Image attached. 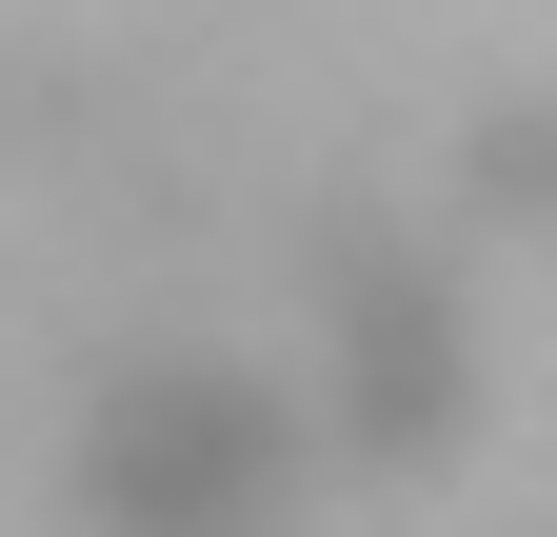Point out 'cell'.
I'll use <instances>...</instances> for the list:
<instances>
[{"instance_id":"obj_1","label":"cell","mask_w":557,"mask_h":537,"mask_svg":"<svg viewBox=\"0 0 557 537\" xmlns=\"http://www.w3.org/2000/svg\"><path fill=\"white\" fill-rule=\"evenodd\" d=\"M319 419L278 359H220V339H120L60 419V498L81 537H299L319 517Z\"/></svg>"},{"instance_id":"obj_2","label":"cell","mask_w":557,"mask_h":537,"mask_svg":"<svg viewBox=\"0 0 557 537\" xmlns=\"http://www.w3.org/2000/svg\"><path fill=\"white\" fill-rule=\"evenodd\" d=\"M299 419L319 458H359V478H398V458L458 438V259L379 220V199H319L299 220Z\"/></svg>"}]
</instances>
